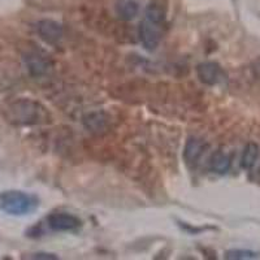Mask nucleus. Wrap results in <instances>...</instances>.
Returning <instances> with one entry per match:
<instances>
[{"label":"nucleus","instance_id":"obj_1","mask_svg":"<svg viewBox=\"0 0 260 260\" xmlns=\"http://www.w3.org/2000/svg\"><path fill=\"white\" fill-rule=\"evenodd\" d=\"M3 116L6 121L15 126H30V125L47 124L51 116L43 104L32 99H15L3 107Z\"/></svg>","mask_w":260,"mask_h":260},{"label":"nucleus","instance_id":"obj_2","mask_svg":"<svg viewBox=\"0 0 260 260\" xmlns=\"http://www.w3.org/2000/svg\"><path fill=\"white\" fill-rule=\"evenodd\" d=\"M38 207V199L27 192L11 190L0 194V210L12 216L29 215Z\"/></svg>","mask_w":260,"mask_h":260},{"label":"nucleus","instance_id":"obj_3","mask_svg":"<svg viewBox=\"0 0 260 260\" xmlns=\"http://www.w3.org/2000/svg\"><path fill=\"white\" fill-rule=\"evenodd\" d=\"M24 61L32 77H41L50 69V59L39 50H27L24 53Z\"/></svg>","mask_w":260,"mask_h":260},{"label":"nucleus","instance_id":"obj_4","mask_svg":"<svg viewBox=\"0 0 260 260\" xmlns=\"http://www.w3.org/2000/svg\"><path fill=\"white\" fill-rule=\"evenodd\" d=\"M47 224L53 232H74L81 226L82 221L72 213L55 212L47 217Z\"/></svg>","mask_w":260,"mask_h":260},{"label":"nucleus","instance_id":"obj_5","mask_svg":"<svg viewBox=\"0 0 260 260\" xmlns=\"http://www.w3.org/2000/svg\"><path fill=\"white\" fill-rule=\"evenodd\" d=\"M161 25L152 24L145 18L139 25V39L147 51H154L161 41Z\"/></svg>","mask_w":260,"mask_h":260},{"label":"nucleus","instance_id":"obj_6","mask_svg":"<svg viewBox=\"0 0 260 260\" xmlns=\"http://www.w3.org/2000/svg\"><path fill=\"white\" fill-rule=\"evenodd\" d=\"M197 74L199 80L206 85H217L225 80V72L217 62L204 61L197 67Z\"/></svg>","mask_w":260,"mask_h":260},{"label":"nucleus","instance_id":"obj_7","mask_svg":"<svg viewBox=\"0 0 260 260\" xmlns=\"http://www.w3.org/2000/svg\"><path fill=\"white\" fill-rule=\"evenodd\" d=\"M37 31L46 43L48 45H56L62 37V26L53 20H42L37 25Z\"/></svg>","mask_w":260,"mask_h":260},{"label":"nucleus","instance_id":"obj_8","mask_svg":"<svg viewBox=\"0 0 260 260\" xmlns=\"http://www.w3.org/2000/svg\"><path fill=\"white\" fill-rule=\"evenodd\" d=\"M204 148H206V143L198 138H191L187 139L185 150H183V159L189 167H195L198 164V160L203 155Z\"/></svg>","mask_w":260,"mask_h":260},{"label":"nucleus","instance_id":"obj_9","mask_svg":"<svg viewBox=\"0 0 260 260\" xmlns=\"http://www.w3.org/2000/svg\"><path fill=\"white\" fill-rule=\"evenodd\" d=\"M146 20L152 22V24L162 25L166 21L167 16V6L162 0H152L146 7L145 11Z\"/></svg>","mask_w":260,"mask_h":260},{"label":"nucleus","instance_id":"obj_10","mask_svg":"<svg viewBox=\"0 0 260 260\" xmlns=\"http://www.w3.org/2000/svg\"><path fill=\"white\" fill-rule=\"evenodd\" d=\"M231 156L222 151H216L215 154L212 155L210 161V168L211 171L219 175H225L229 169H231Z\"/></svg>","mask_w":260,"mask_h":260},{"label":"nucleus","instance_id":"obj_11","mask_svg":"<svg viewBox=\"0 0 260 260\" xmlns=\"http://www.w3.org/2000/svg\"><path fill=\"white\" fill-rule=\"evenodd\" d=\"M259 146L254 142H250L246 145L243 150L242 157H241V166L245 169H251L255 166L257 157H259Z\"/></svg>","mask_w":260,"mask_h":260},{"label":"nucleus","instance_id":"obj_12","mask_svg":"<svg viewBox=\"0 0 260 260\" xmlns=\"http://www.w3.org/2000/svg\"><path fill=\"white\" fill-rule=\"evenodd\" d=\"M138 12L139 7L134 0H124L121 3H118L117 6V15L125 21L133 20L138 15Z\"/></svg>","mask_w":260,"mask_h":260},{"label":"nucleus","instance_id":"obj_13","mask_svg":"<svg viewBox=\"0 0 260 260\" xmlns=\"http://www.w3.org/2000/svg\"><path fill=\"white\" fill-rule=\"evenodd\" d=\"M257 257V254L254 251H250V250H229V251L225 252V259H255Z\"/></svg>","mask_w":260,"mask_h":260},{"label":"nucleus","instance_id":"obj_14","mask_svg":"<svg viewBox=\"0 0 260 260\" xmlns=\"http://www.w3.org/2000/svg\"><path fill=\"white\" fill-rule=\"evenodd\" d=\"M31 257L34 259H57V256H55L53 254H46V252H38V254H34Z\"/></svg>","mask_w":260,"mask_h":260},{"label":"nucleus","instance_id":"obj_15","mask_svg":"<svg viewBox=\"0 0 260 260\" xmlns=\"http://www.w3.org/2000/svg\"><path fill=\"white\" fill-rule=\"evenodd\" d=\"M259 176H260V167H259Z\"/></svg>","mask_w":260,"mask_h":260}]
</instances>
